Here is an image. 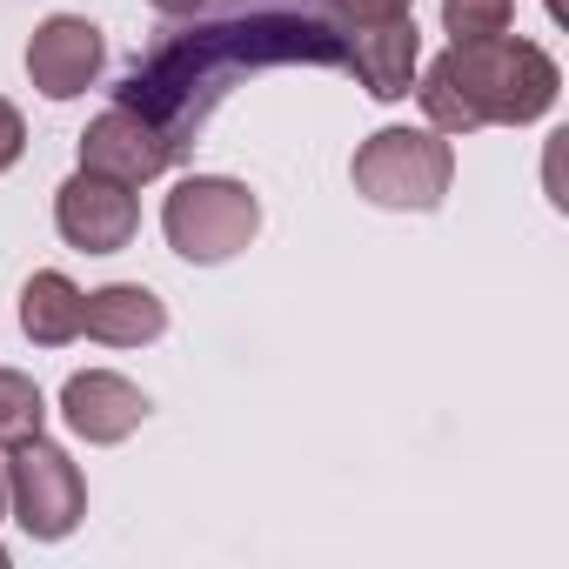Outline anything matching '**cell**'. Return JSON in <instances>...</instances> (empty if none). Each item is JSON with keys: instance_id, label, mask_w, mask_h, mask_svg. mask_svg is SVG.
Listing matches in <instances>:
<instances>
[{"instance_id": "obj_11", "label": "cell", "mask_w": 569, "mask_h": 569, "mask_svg": "<svg viewBox=\"0 0 569 569\" xmlns=\"http://www.w3.org/2000/svg\"><path fill=\"white\" fill-rule=\"evenodd\" d=\"M81 336L108 342V349H141V342H161L168 336V302L141 281H108V289L88 296V316H81Z\"/></svg>"}, {"instance_id": "obj_17", "label": "cell", "mask_w": 569, "mask_h": 569, "mask_svg": "<svg viewBox=\"0 0 569 569\" xmlns=\"http://www.w3.org/2000/svg\"><path fill=\"white\" fill-rule=\"evenodd\" d=\"M154 14H168V21H181V14H194V8H208V0H148Z\"/></svg>"}, {"instance_id": "obj_14", "label": "cell", "mask_w": 569, "mask_h": 569, "mask_svg": "<svg viewBox=\"0 0 569 569\" xmlns=\"http://www.w3.org/2000/svg\"><path fill=\"white\" fill-rule=\"evenodd\" d=\"M516 21V0H442V28L456 41H489V34H509Z\"/></svg>"}, {"instance_id": "obj_15", "label": "cell", "mask_w": 569, "mask_h": 569, "mask_svg": "<svg viewBox=\"0 0 569 569\" xmlns=\"http://www.w3.org/2000/svg\"><path fill=\"white\" fill-rule=\"evenodd\" d=\"M329 14H336L342 28H376V21L416 14V0H329Z\"/></svg>"}, {"instance_id": "obj_2", "label": "cell", "mask_w": 569, "mask_h": 569, "mask_svg": "<svg viewBox=\"0 0 569 569\" xmlns=\"http://www.w3.org/2000/svg\"><path fill=\"white\" fill-rule=\"evenodd\" d=\"M562 94L556 61L536 41L489 34V41H456L429 74L416 81V101L436 134H476V128H522L542 121Z\"/></svg>"}, {"instance_id": "obj_7", "label": "cell", "mask_w": 569, "mask_h": 569, "mask_svg": "<svg viewBox=\"0 0 569 569\" xmlns=\"http://www.w3.org/2000/svg\"><path fill=\"white\" fill-rule=\"evenodd\" d=\"M101 68H108V41H101V28L81 21V14H48V21L34 28V41H28V81H34L48 101L88 94V88L101 81Z\"/></svg>"}, {"instance_id": "obj_6", "label": "cell", "mask_w": 569, "mask_h": 569, "mask_svg": "<svg viewBox=\"0 0 569 569\" xmlns=\"http://www.w3.org/2000/svg\"><path fill=\"white\" fill-rule=\"evenodd\" d=\"M54 228L81 254H121L134 241V228H141V201H134L128 181H108V174L81 168V174H68L54 188Z\"/></svg>"}, {"instance_id": "obj_10", "label": "cell", "mask_w": 569, "mask_h": 569, "mask_svg": "<svg viewBox=\"0 0 569 569\" xmlns=\"http://www.w3.org/2000/svg\"><path fill=\"white\" fill-rule=\"evenodd\" d=\"M342 68H349L376 101H409L416 68H422V28H416V14H402V21H376V28H349Z\"/></svg>"}, {"instance_id": "obj_8", "label": "cell", "mask_w": 569, "mask_h": 569, "mask_svg": "<svg viewBox=\"0 0 569 569\" xmlns=\"http://www.w3.org/2000/svg\"><path fill=\"white\" fill-rule=\"evenodd\" d=\"M81 168L141 188V181H154V174L174 168V148H168L134 108H108V114H94V121L81 128Z\"/></svg>"}, {"instance_id": "obj_9", "label": "cell", "mask_w": 569, "mask_h": 569, "mask_svg": "<svg viewBox=\"0 0 569 569\" xmlns=\"http://www.w3.org/2000/svg\"><path fill=\"white\" fill-rule=\"evenodd\" d=\"M61 416H68V429H74L81 442L108 449V442H128V436L148 422V396H141L128 376H114V369H81V376H68V389H61Z\"/></svg>"}, {"instance_id": "obj_3", "label": "cell", "mask_w": 569, "mask_h": 569, "mask_svg": "<svg viewBox=\"0 0 569 569\" xmlns=\"http://www.w3.org/2000/svg\"><path fill=\"white\" fill-rule=\"evenodd\" d=\"M349 181L362 201L376 208H396V214H429L442 208L449 181H456V148L436 134V128H376L356 161H349Z\"/></svg>"}, {"instance_id": "obj_12", "label": "cell", "mask_w": 569, "mask_h": 569, "mask_svg": "<svg viewBox=\"0 0 569 569\" xmlns=\"http://www.w3.org/2000/svg\"><path fill=\"white\" fill-rule=\"evenodd\" d=\"M81 316H88V296L74 289L61 268L28 274V289H21V329H28L34 349H68L81 336Z\"/></svg>"}, {"instance_id": "obj_18", "label": "cell", "mask_w": 569, "mask_h": 569, "mask_svg": "<svg viewBox=\"0 0 569 569\" xmlns=\"http://www.w3.org/2000/svg\"><path fill=\"white\" fill-rule=\"evenodd\" d=\"M0 516H8V462H0Z\"/></svg>"}, {"instance_id": "obj_13", "label": "cell", "mask_w": 569, "mask_h": 569, "mask_svg": "<svg viewBox=\"0 0 569 569\" xmlns=\"http://www.w3.org/2000/svg\"><path fill=\"white\" fill-rule=\"evenodd\" d=\"M41 422H48V402H41L34 376L0 369V449H14V442L41 436Z\"/></svg>"}, {"instance_id": "obj_4", "label": "cell", "mask_w": 569, "mask_h": 569, "mask_svg": "<svg viewBox=\"0 0 569 569\" xmlns=\"http://www.w3.org/2000/svg\"><path fill=\"white\" fill-rule=\"evenodd\" d=\"M161 234L181 261L194 268H221L234 261L254 234H261V201L248 181L234 174H188L174 181V194L161 201Z\"/></svg>"}, {"instance_id": "obj_5", "label": "cell", "mask_w": 569, "mask_h": 569, "mask_svg": "<svg viewBox=\"0 0 569 569\" xmlns=\"http://www.w3.org/2000/svg\"><path fill=\"white\" fill-rule=\"evenodd\" d=\"M8 509H14V522H21L34 542L74 536V522L88 516L81 462H74L68 449H54L48 436L14 442V462H8Z\"/></svg>"}, {"instance_id": "obj_1", "label": "cell", "mask_w": 569, "mask_h": 569, "mask_svg": "<svg viewBox=\"0 0 569 569\" xmlns=\"http://www.w3.org/2000/svg\"><path fill=\"white\" fill-rule=\"evenodd\" d=\"M342 48L349 28L329 14V0H221L181 14L148 41V54H134L114 108H134L181 161L234 88L268 68H342Z\"/></svg>"}, {"instance_id": "obj_16", "label": "cell", "mask_w": 569, "mask_h": 569, "mask_svg": "<svg viewBox=\"0 0 569 569\" xmlns=\"http://www.w3.org/2000/svg\"><path fill=\"white\" fill-rule=\"evenodd\" d=\"M21 154H28V121H21L14 101H0V174H8Z\"/></svg>"}, {"instance_id": "obj_19", "label": "cell", "mask_w": 569, "mask_h": 569, "mask_svg": "<svg viewBox=\"0 0 569 569\" xmlns=\"http://www.w3.org/2000/svg\"><path fill=\"white\" fill-rule=\"evenodd\" d=\"M0 569H8V549H0Z\"/></svg>"}]
</instances>
